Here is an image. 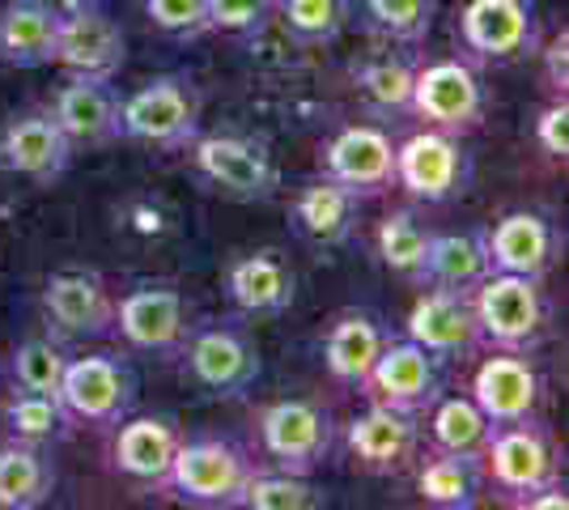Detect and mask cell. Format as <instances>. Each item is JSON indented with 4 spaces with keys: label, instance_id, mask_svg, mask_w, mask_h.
Wrapping results in <instances>:
<instances>
[{
    "label": "cell",
    "instance_id": "74e56055",
    "mask_svg": "<svg viewBox=\"0 0 569 510\" xmlns=\"http://www.w3.org/2000/svg\"><path fill=\"white\" fill-rule=\"evenodd\" d=\"M366 18L396 43H426L433 26V0H361Z\"/></svg>",
    "mask_w": 569,
    "mask_h": 510
},
{
    "label": "cell",
    "instance_id": "7a4b0ae2",
    "mask_svg": "<svg viewBox=\"0 0 569 510\" xmlns=\"http://www.w3.org/2000/svg\"><path fill=\"white\" fill-rule=\"evenodd\" d=\"M200 128V90L188 73H162L119 102V132L153 149H188Z\"/></svg>",
    "mask_w": 569,
    "mask_h": 510
},
{
    "label": "cell",
    "instance_id": "52a82bcc",
    "mask_svg": "<svg viewBox=\"0 0 569 510\" xmlns=\"http://www.w3.org/2000/svg\"><path fill=\"white\" fill-rule=\"evenodd\" d=\"M179 353L188 362L191 383L217 400H234L260 379V349L238 323H213V328L188 332Z\"/></svg>",
    "mask_w": 569,
    "mask_h": 510
},
{
    "label": "cell",
    "instance_id": "ee69618b",
    "mask_svg": "<svg viewBox=\"0 0 569 510\" xmlns=\"http://www.w3.org/2000/svg\"><path fill=\"white\" fill-rule=\"evenodd\" d=\"M60 9H77V4H94V0H56Z\"/></svg>",
    "mask_w": 569,
    "mask_h": 510
},
{
    "label": "cell",
    "instance_id": "f546056e",
    "mask_svg": "<svg viewBox=\"0 0 569 510\" xmlns=\"http://www.w3.org/2000/svg\"><path fill=\"white\" fill-rule=\"evenodd\" d=\"M485 234H433L426 256V286L442 290H476L489 277Z\"/></svg>",
    "mask_w": 569,
    "mask_h": 510
},
{
    "label": "cell",
    "instance_id": "5bb4252c",
    "mask_svg": "<svg viewBox=\"0 0 569 510\" xmlns=\"http://www.w3.org/2000/svg\"><path fill=\"white\" fill-rule=\"evenodd\" d=\"M116 332L137 353H158L170 358L183 349L191 323H188V302L174 286H137L116 302Z\"/></svg>",
    "mask_w": 569,
    "mask_h": 510
},
{
    "label": "cell",
    "instance_id": "d6986e66",
    "mask_svg": "<svg viewBox=\"0 0 569 510\" xmlns=\"http://www.w3.org/2000/svg\"><path fill=\"white\" fill-rule=\"evenodd\" d=\"M472 400L493 426L531 421L536 404H540V374H536L531 358L519 349L489 353L472 374Z\"/></svg>",
    "mask_w": 569,
    "mask_h": 510
},
{
    "label": "cell",
    "instance_id": "3957f363",
    "mask_svg": "<svg viewBox=\"0 0 569 510\" xmlns=\"http://www.w3.org/2000/svg\"><path fill=\"white\" fill-rule=\"evenodd\" d=\"M480 472L501 498H510L519 507L522 498L548 486H561V456L531 417V421H510V426L493 430L485 456H480Z\"/></svg>",
    "mask_w": 569,
    "mask_h": 510
},
{
    "label": "cell",
    "instance_id": "ab89813d",
    "mask_svg": "<svg viewBox=\"0 0 569 510\" xmlns=\"http://www.w3.org/2000/svg\"><path fill=\"white\" fill-rule=\"evenodd\" d=\"M144 18L170 39H196L209 34L204 22V0H144Z\"/></svg>",
    "mask_w": 569,
    "mask_h": 510
},
{
    "label": "cell",
    "instance_id": "8d00e7d4",
    "mask_svg": "<svg viewBox=\"0 0 569 510\" xmlns=\"http://www.w3.org/2000/svg\"><path fill=\"white\" fill-rule=\"evenodd\" d=\"M64 366H69V353L56 344V340H22L9 358V374H13V388L22 391H43V396H56L60 391V379H64Z\"/></svg>",
    "mask_w": 569,
    "mask_h": 510
},
{
    "label": "cell",
    "instance_id": "f35d334b",
    "mask_svg": "<svg viewBox=\"0 0 569 510\" xmlns=\"http://www.w3.org/2000/svg\"><path fill=\"white\" fill-rule=\"evenodd\" d=\"M272 4L277 0H204V22L213 34H256L272 22Z\"/></svg>",
    "mask_w": 569,
    "mask_h": 510
},
{
    "label": "cell",
    "instance_id": "1f68e13d",
    "mask_svg": "<svg viewBox=\"0 0 569 510\" xmlns=\"http://www.w3.org/2000/svg\"><path fill=\"white\" fill-rule=\"evenodd\" d=\"M429 239H433V230H429L426 221L417 218V213H408V209H396L379 226V239H375L382 268H391L396 277L412 281V286H426Z\"/></svg>",
    "mask_w": 569,
    "mask_h": 510
},
{
    "label": "cell",
    "instance_id": "ffe728a7",
    "mask_svg": "<svg viewBox=\"0 0 569 510\" xmlns=\"http://www.w3.org/2000/svg\"><path fill=\"white\" fill-rule=\"evenodd\" d=\"M51 120L69 137L72 149H102L119 141V98L111 81L94 77H69L48 102Z\"/></svg>",
    "mask_w": 569,
    "mask_h": 510
},
{
    "label": "cell",
    "instance_id": "5b68a950",
    "mask_svg": "<svg viewBox=\"0 0 569 510\" xmlns=\"http://www.w3.org/2000/svg\"><path fill=\"white\" fill-rule=\"evenodd\" d=\"M191 167L200 170V179H209L217 192L230 200H272L281 188V170L272 162V153L260 141L247 137H230V132H213L191 141Z\"/></svg>",
    "mask_w": 569,
    "mask_h": 510
},
{
    "label": "cell",
    "instance_id": "ac0fdd59",
    "mask_svg": "<svg viewBox=\"0 0 569 510\" xmlns=\"http://www.w3.org/2000/svg\"><path fill=\"white\" fill-rule=\"evenodd\" d=\"M408 340H417L433 358H463L480 344V328H476L472 290H442L429 286L412 311L403 319Z\"/></svg>",
    "mask_w": 569,
    "mask_h": 510
},
{
    "label": "cell",
    "instance_id": "4dcf8cb0",
    "mask_svg": "<svg viewBox=\"0 0 569 510\" xmlns=\"http://www.w3.org/2000/svg\"><path fill=\"white\" fill-rule=\"evenodd\" d=\"M480 460L468 456H447V451H433L421 468H417V493L421 502L438 510H468L480 493Z\"/></svg>",
    "mask_w": 569,
    "mask_h": 510
},
{
    "label": "cell",
    "instance_id": "277c9868",
    "mask_svg": "<svg viewBox=\"0 0 569 510\" xmlns=\"http://www.w3.org/2000/svg\"><path fill=\"white\" fill-rule=\"evenodd\" d=\"M472 311L480 340L498 344V349H536V340L545 337L548 307L540 281L519 277V272H489L472 290Z\"/></svg>",
    "mask_w": 569,
    "mask_h": 510
},
{
    "label": "cell",
    "instance_id": "44dd1931",
    "mask_svg": "<svg viewBox=\"0 0 569 510\" xmlns=\"http://www.w3.org/2000/svg\"><path fill=\"white\" fill-rule=\"evenodd\" d=\"M345 442L353 460L366 472H403L408 463L421 456V426L412 413H396L387 404H370L361 417L349 421Z\"/></svg>",
    "mask_w": 569,
    "mask_h": 510
},
{
    "label": "cell",
    "instance_id": "9c48e42d",
    "mask_svg": "<svg viewBox=\"0 0 569 510\" xmlns=\"http://www.w3.org/2000/svg\"><path fill=\"white\" fill-rule=\"evenodd\" d=\"M128 60V34L123 26L102 9V4H77L60 13V34H56V69L69 77H94L111 81Z\"/></svg>",
    "mask_w": 569,
    "mask_h": 510
},
{
    "label": "cell",
    "instance_id": "f1b7e54d",
    "mask_svg": "<svg viewBox=\"0 0 569 510\" xmlns=\"http://www.w3.org/2000/svg\"><path fill=\"white\" fill-rule=\"evenodd\" d=\"M493 430L498 426L480 413V404L472 396H438L429 404V442H433V451L480 460Z\"/></svg>",
    "mask_w": 569,
    "mask_h": 510
},
{
    "label": "cell",
    "instance_id": "7c38bea8",
    "mask_svg": "<svg viewBox=\"0 0 569 510\" xmlns=\"http://www.w3.org/2000/svg\"><path fill=\"white\" fill-rule=\"evenodd\" d=\"M263 456L284 472H315L332 451V421L310 400H272L260 413Z\"/></svg>",
    "mask_w": 569,
    "mask_h": 510
},
{
    "label": "cell",
    "instance_id": "4fadbf2b",
    "mask_svg": "<svg viewBox=\"0 0 569 510\" xmlns=\"http://www.w3.org/2000/svg\"><path fill=\"white\" fill-rule=\"evenodd\" d=\"M69 137L51 120L48 107H26L0 128V170L30 183H56L72 167Z\"/></svg>",
    "mask_w": 569,
    "mask_h": 510
},
{
    "label": "cell",
    "instance_id": "8992f818",
    "mask_svg": "<svg viewBox=\"0 0 569 510\" xmlns=\"http://www.w3.org/2000/svg\"><path fill=\"white\" fill-rule=\"evenodd\" d=\"M56 396L72 417V426H119L132 413L137 379L111 353H86V358H69Z\"/></svg>",
    "mask_w": 569,
    "mask_h": 510
},
{
    "label": "cell",
    "instance_id": "484cf974",
    "mask_svg": "<svg viewBox=\"0 0 569 510\" xmlns=\"http://www.w3.org/2000/svg\"><path fill=\"white\" fill-rule=\"evenodd\" d=\"M357 204H361V196H353L349 188H340L336 179L323 174L319 183H310L293 196V226L307 234L310 243L340 247L353 239Z\"/></svg>",
    "mask_w": 569,
    "mask_h": 510
},
{
    "label": "cell",
    "instance_id": "2e32d148",
    "mask_svg": "<svg viewBox=\"0 0 569 510\" xmlns=\"http://www.w3.org/2000/svg\"><path fill=\"white\" fill-rule=\"evenodd\" d=\"M459 39L476 60H519L540 43L536 9L527 0H468L459 13Z\"/></svg>",
    "mask_w": 569,
    "mask_h": 510
},
{
    "label": "cell",
    "instance_id": "7bdbcfd3",
    "mask_svg": "<svg viewBox=\"0 0 569 510\" xmlns=\"http://www.w3.org/2000/svg\"><path fill=\"white\" fill-rule=\"evenodd\" d=\"M519 507L522 510H566L569 498L561 486H548V489H540V493H531V498H522Z\"/></svg>",
    "mask_w": 569,
    "mask_h": 510
},
{
    "label": "cell",
    "instance_id": "d4e9b609",
    "mask_svg": "<svg viewBox=\"0 0 569 510\" xmlns=\"http://www.w3.org/2000/svg\"><path fill=\"white\" fill-rule=\"evenodd\" d=\"M179 442L183 438L174 434L167 417H132V421L123 417L116 447H111V460L128 481H137L144 489H167V472Z\"/></svg>",
    "mask_w": 569,
    "mask_h": 510
},
{
    "label": "cell",
    "instance_id": "d590c367",
    "mask_svg": "<svg viewBox=\"0 0 569 510\" xmlns=\"http://www.w3.org/2000/svg\"><path fill=\"white\" fill-rule=\"evenodd\" d=\"M242 507L247 510H315L323 507V493L310 486L302 472H251L247 493H242Z\"/></svg>",
    "mask_w": 569,
    "mask_h": 510
},
{
    "label": "cell",
    "instance_id": "83f0119b",
    "mask_svg": "<svg viewBox=\"0 0 569 510\" xmlns=\"http://www.w3.org/2000/svg\"><path fill=\"white\" fill-rule=\"evenodd\" d=\"M56 493V468L43 447L30 442H0V510H34L51 502Z\"/></svg>",
    "mask_w": 569,
    "mask_h": 510
},
{
    "label": "cell",
    "instance_id": "9a60e30c",
    "mask_svg": "<svg viewBox=\"0 0 569 510\" xmlns=\"http://www.w3.org/2000/svg\"><path fill=\"white\" fill-rule=\"evenodd\" d=\"M43 311L56 332L72 340H94L116 332V293L90 268H64L43 281Z\"/></svg>",
    "mask_w": 569,
    "mask_h": 510
},
{
    "label": "cell",
    "instance_id": "30bf717a",
    "mask_svg": "<svg viewBox=\"0 0 569 510\" xmlns=\"http://www.w3.org/2000/svg\"><path fill=\"white\" fill-rule=\"evenodd\" d=\"M408 116L426 120V128L442 132H472L485 120V86L463 60H433L412 73Z\"/></svg>",
    "mask_w": 569,
    "mask_h": 510
},
{
    "label": "cell",
    "instance_id": "b9f144b4",
    "mask_svg": "<svg viewBox=\"0 0 569 510\" xmlns=\"http://www.w3.org/2000/svg\"><path fill=\"white\" fill-rule=\"evenodd\" d=\"M540 56H545L548 90H552V94H566V90H569V34H566V30H561V34H557V39H552Z\"/></svg>",
    "mask_w": 569,
    "mask_h": 510
},
{
    "label": "cell",
    "instance_id": "836d02e7",
    "mask_svg": "<svg viewBox=\"0 0 569 510\" xmlns=\"http://www.w3.org/2000/svg\"><path fill=\"white\" fill-rule=\"evenodd\" d=\"M412 64L400 56H370L366 64H357L353 86L357 98L375 111V116H403L412 102Z\"/></svg>",
    "mask_w": 569,
    "mask_h": 510
},
{
    "label": "cell",
    "instance_id": "e0dca14e",
    "mask_svg": "<svg viewBox=\"0 0 569 510\" xmlns=\"http://www.w3.org/2000/svg\"><path fill=\"white\" fill-rule=\"evenodd\" d=\"M323 174L353 196L387 192L396 188V141L375 123H349L323 149Z\"/></svg>",
    "mask_w": 569,
    "mask_h": 510
},
{
    "label": "cell",
    "instance_id": "ba28073f",
    "mask_svg": "<svg viewBox=\"0 0 569 510\" xmlns=\"http://www.w3.org/2000/svg\"><path fill=\"white\" fill-rule=\"evenodd\" d=\"M438 362L442 358H433L417 340H387L361 391L370 396V404H387L396 413H426L442 396V366Z\"/></svg>",
    "mask_w": 569,
    "mask_h": 510
},
{
    "label": "cell",
    "instance_id": "7402d4cb",
    "mask_svg": "<svg viewBox=\"0 0 569 510\" xmlns=\"http://www.w3.org/2000/svg\"><path fill=\"white\" fill-rule=\"evenodd\" d=\"M226 293L242 316H284L293 307V293H298V277L284 260L281 251L263 247L251 256H238L230 272H226Z\"/></svg>",
    "mask_w": 569,
    "mask_h": 510
},
{
    "label": "cell",
    "instance_id": "4316f807",
    "mask_svg": "<svg viewBox=\"0 0 569 510\" xmlns=\"http://www.w3.org/2000/svg\"><path fill=\"white\" fill-rule=\"evenodd\" d=\"M382 328L375 323L370 316H340L328 328V337H323V366H328V374H332L336 383H349V388H361L366 383V374H370V366L375 358L382 353Z\"/></svg>",
    "mask_w": 569,
    "mask_h": 510
},
{
    "label": "cell",
    "instance_id": "6da1fadb",
    "mask_svg": "<svg viewBox=\"0 0 569 510\" xmlns=\"http://www.w3.org/2000/svg\"><path fill=\"white\" fill-rule=\"evenodd\" d=\"M251 472H256V463L247 460L242 447L226 442V438H191V442H179V451L170 460L167 489L188 507L234 510L242 507Z\"/></svg>",
    "mask_w": 569,
    "mask_h": 510
},
{
    "label": "cell",
    "instance_id": "d6a6232c",
    "mask_svg": "<svg viewBox=\"0 0 569 510\" xmlns=\"http://www.w3.org/2000/svg\"><path fill=\"white\" fill-rule=\"evenodd\" d=\"M4 430L18 442H30V447H48V442H60V438L72 430V417L64 413L60 396H43V391H13L4 400Z\"/></svg>",
    "mask_w": 569,
    "mask_h": 510
},
{
    "label": "cell",
    "instance_id": "603a6c76",
    "mask_svg": "<svg viewBox=\"0 0 569 510\" xmlns=\"http://www.w3.org/2000/svg\"><path fill=\"white\" fill-rule=\"evenodd\" d=\"M56 0H9L0 9V60L9 69H48L60 34Z\"/></svg>",
    "mask_w": 569,
    "mask_h": 510
},
{
    "label": "cell",
    "instance_id": "8fae6325",
    "mask_svg": "<svg viewBox=\"0 0 569 510\" xmlns=\"http://www.w3.org/2000/svg\"><path fill=\"white\" fill-rule=\"evenodd\" d=\"M468 183V153L455 132L426 128L396 146V188L421 200V204H442L463 192Z\"/></svg>",
    "mask_w": 569,
    "mask_h": 510
},
{
    "label": "cell",
    "instance_id": "e575fe53",
    "mask_svg": "<svg viewBox=\"0 0 569 510\" xmlns=\"http://www.w3.org/2000/svg\"><path fill=\"white\" fill-rule=\"evenodd\" d=\"M272 13L302 43H332L349 26V0H277Z\"/></svg>",
    "mask_w": 569,
    "mask_h": 510
},
{
    "label": "cell",
    "instance_id": "cb8c5ba5",
    "mask_svg": "<svg viewBox=\"0 0 569 510\" xmlns=\"http://www.w3.org/2000/svg\"><path fill=\"white\" fill-rule=\"evenodd\" d=\"M489 268L493 272H519V277H545L557 260V230L540 213H506L485 230Z\"/></svg>",
    "mask_w": 569,
    "mask_h": 510
},
{
    "label": "cell",
    "instance_id": "60d3db41",
    "mask_svg": "<svg viewBox=\"0 0 569 510\" xmlns=\"http://www.w3.org/2000/svg\"><path fill=\"white\" fill-rule=\"evenodd\" d=\"M536 146L545 149L548 158H566L569 153V102L566 94H557L548 107H540L536 116Z\"/></svg>",
    "mask_w": 569,
    "mask_h": 510
}]
</instances>
